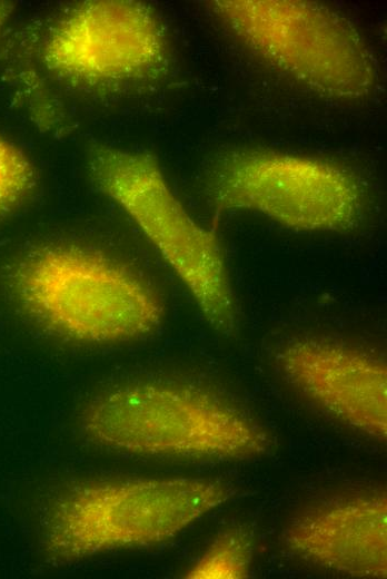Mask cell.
<instances>
[{"label": "cell", "mask_w": 387, "mask_h": 579, "mask_svg": "<svg viewBox=\"0 0 387 579\" xmlns=\"http://www.w3.org/2000/svg\"><path fill=\"white\" fill-rule=\"evenodd\" d=\"M6 73L16 101L42 130L70 131L66 101H116L163 78L166 27L148 3L85 0L31 21L10 39Z\"/></svg>", "instance_id": "1"}, {"label": "cell", "mask_w": 387, "mask_h": 579, "mask_svg": "<svg viewBox=\"0 0 387 579\" xmlns=\"http://www.w3.org/2000/svg\"><path fill=\"white\" fill-rule=\"evenodd\" d=\"M80 424L106 448L149 457L242 460L270 449L254 419L215 393L194 385L133 382L93 398Z\"/></svg>", "instance_id": "2"}, {"label": "cell", "mask_w": 387, "mask_h": 579, "mask_svg": "<svg viewBox=\"0 0 387 579\" xmlns=\"http://www.w3.org/2000/svg\"><path fill=\"white\" fill-rule=\"evenodd\" d=\"M208 478H136L86 482L61 492L46 513L42 541L63 562L166 542L232 494Z\"/></svg>", "instance_id": "3"}, {"label": "cell", "mask_w": 387, "mask_h": 579, "mask_svg": "<svg viewBox=\"0 0 387 579\" xmlns=\"http://www.w3.org/2000/svg\"><path fill=\"white\" fill-rule=\"evenodd\" d=\"M14 288L38 323L80 342L140 338L153 333L163 316L157 295L137 274L75 243L30 251L16 271Z\"/></svg>", "instance_id": "4"}, {"label": "cell", "mask_w": 387, "mask_h": 579, "mask_svg": "<svg viewBox=\"0 0 387 579\" xmlns=\"http://www.w3.org/2000/svg\"><path fill=\"white\" fill-rule=\"evenodd\" d=\"M87 171L93 187L133 220L183 283L210 326L232 335L239 313L218 237L189 215L157 158L95 144L87 153Z\"/></svg>", "instance_id": "5"}, {"label": "cell", "mask_w": 387, "mask_h": 579, "mask_svg": "<svg viewBox=\"0 0 387 579\" xmlns=\"http://www.w3.org/2000/svg\"><path fill=\"white\" fill-rule=\"evenodd\" d=\"M209 3L242 46L310 90L340 100L375 92V58L357 29L335 10L297 0Z\"/></svg>", "instance_id": "6"}, {"label": "cell", "mask_w": 387, "mask_h": 579, "mask_svg": "<svg viewBox=\"0 0 387 579\" xmlns=\"http://www.w3.org/2000/svg\"><path fill=\"white\" fill-rule=\"evenodd\" d=\"M204 184L216 213L249 210L292 229L348 232L365 216L360 180L325 158L269 148H228L209 161Z\"/></svg>", "instance_id": "7"}, {"label": "cell", "mask_w": 387, "mask_h": 579, "mask_svg": "<svg viewBox=\"0 0 387 579\" xmlns=\"http://www.w3.org/2000/svg\"><path fill=\"white\" fill-rule=\"evenodd\" d=\"M282 377L337 421L385 441L387 369L378 357L326 340L304 337L277 355Z\"/></svg>", "instance_id": "8"}, {"label": "cell", "mask_w": 387, "mask_h": 579, "mask_svg": "<svg viewBox=\"0 0 387 579\" xmlns=\"http://www.w3.org/2000/svg\"><path fill=\"white\" fill-rule=\"evenodd\" d=\"M284 546L301 560L356 578L387 575V500L384 493L338 498L298 513Z\"/></svg>", "instance_id": "9"}, {"label": "cell", "mask_w": 387, "mask_h": 579, "mask_svg": "<svg viewBox=\"0 0 387 579\" xmlns=\"http://www.w3.org/2000/svg\"><path fill=\"white\" fill-rule=\"evenodd\" d=\"M251 541L240 530L219 534L186 573L197 579H242L250 573Z\"/></svg>", "instance_id": "10"}, {"label": "cell", "mask_w": 387, "mask_h": 579, "mask_svg": "<svg viewBox=\"0 0 387 579\" xmlns=\"http://www.w3.org/2000/svg\"><path fill=\"white\" fill-rule=\"evenodd\" d=\"M36 184L37 171L28 156L0 136V216L18 207Z\"/></svg>", "instance_id": "11"}, {"label": "cell", "mask_w": 387, "mask_h": 579, "mask_svg": "<svg viewBox=\"0 0 387 579\" xmlns=\"http://www.w3.org/2000/svg\"><path fill=\"white\" fill-rule=\"evenodd\" d=\"M12 9L13 4L11 2L0 0V31L9 19Z\"/></svg>", "instance_id": "12"}]
</instances>
